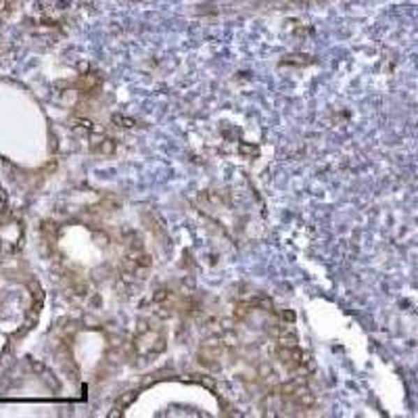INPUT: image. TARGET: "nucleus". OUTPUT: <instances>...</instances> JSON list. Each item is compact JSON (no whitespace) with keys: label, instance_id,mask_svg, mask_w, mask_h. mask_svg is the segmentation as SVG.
<instances>
[{"label":"nucleus","instance_id":"5","mask_svg":"<svg viewBox=\"0 0 418 418\" xmlns=\"http://www.w3.org/2000/svg\"><path fill=\"white\" fill-rule=\"evenodd\" d=\"M113 149H115V147L111 144V140H107V144H100V147H98V151H100V153H111Z\"/></svg>","mask_w":418,"mask_h":418},{"label":"nucleus","instance_id":"2","mask_svg":"<svg viewBox=\"0 0 418 418\" xmlns=\"http://www.w3.org/2000/svg\"><path fill=\"white\" fill-rule=\"evenodd\" d=\"M163 345H165V341H163V335L155 333L153 329H149V331H142V333L138 335V339H136V348H138V352H140L142 356L157 354V352H161V350H163Z\"/></svg>","mask_w":418,"mask_h":418},{"label":"nucleus","instance_id":"1","mask_svg":"<svg viewBox=\"0 0 418 418\" xmlns=\"http://www.w3.org/2000/svg\"><path fill=\"white\" fill-rule=\"evenodd\" d=\"M149 270H151V257L144 255V253H140V255L136 253V255H132L124 262V274L128 278L142 281V278H147Z\"/></svg>","mask_w":418,"mask_h":418},{"label":"nucleus","instance_id":"4","mask_svg":"<svg viewBox=\"0 0 418 418\" xmlns=\"http://www.w3.org/2000/svg\"><path fill=\"white\" fill-rule=\"evenodd\" d=\"M239 151H241V153H249L251 157H255V155H257V149H255V147H251V149H249V147L241 144V149H239Z\"/></svg>","mask_w":418,"mask_h":418},{"label":"nucleus","instance_id":"3","mask_svg":"<svg viewBox=\"0 0 418 418\" xmlns=\"http://www.w3.org/2000/svg\"><path fill=\"white\" fill-rule=\"evenodd\" d=\"M278 358L289 368H299L306 362V356L297 345H278Z\"/></svg>","mask_w":418,"mask_h":418}]
</instances>
